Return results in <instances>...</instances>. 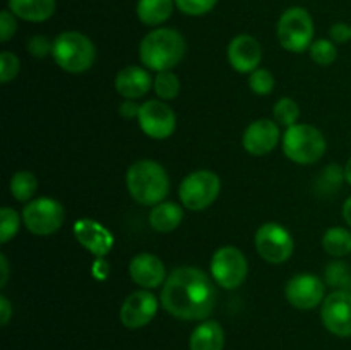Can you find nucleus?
Here are the masks:
<instances>
[{
    "instance_id": "1",
    "label": "nucleus",
    "mask_w": 351,
    "mask_h": 350,
    "mask_svg": "<svg viewBox=\"0 0 351 350\" xmlns=\"http://www.w3.org/2000/svg\"><path fill=\"white\" fill-rule=\"evenodd\" d=\"M161 305L178 319H206L216 305V288L211 278L199 268H177L165 280Z\"/></svg>"
},
{
    "instance_id": "2",
    "label": "nucleus",
    "mask_w": 351,
    "mask_h": 350,
    "mask_svg": "<svg viewBox=\"0 0 351 350\" xmlns=\"http://www.w3.org/2000/svg\"><path fill=\"white\" fill-rule=\"evenodd\" d=\"M187 45L184 36L171 27H158L143 38L139 47L141 62L156 72L170 71L184 58Z\"/></svg>"
},
{
    "instance_id": "3",
    "label": "nucleus",
    "mask_w": 351,
    "mask_h": 350,
    "mask_svg": "<svg viewBox=\"0 0 351 350\" xmlns=\"http://www.w3.org/2000/svg\"><path fill=\"white\" fill-rule=\"evenodd\" d=\"M125 182L134 201L144 206L160 205L170 192L167 170L153 160H139L130 165Z\"/></svg>"
},
{
    "instance_id": "4",
    "label": "nucleus",
    "mask_w": 351,
    "mask_h": 350,
    "mask_svg": "<svg viewBox=\"0 0 351 350\" xmlns=\"http://www.w3.org/2000/svg\"><path fill=\"white\" fill-rule=\"evenodd\" d=\"M51 57L64 71L81 74L95 64L96 48L86 34L79 31H64L53 40Z\"/></svg>"
},
{
    "instance_id": "5",
    "label": "nucleus",
    "mask_w": 351,
    "mask_h": 350,
    "mask_svg": "<svg viewBox=\"0 0 351 350\" xmlns=\"http://www.w3.org/2000/svg\"><path fill=\"white\" fill-rule=\"evenodd\" d=\"M326 137L317 127L308 124H295L283 134V153L288 160L298 165H312L326 153Z\"/></svg>"
},
{
    "instance_id": "6",
    "label": "nucleus",
    "mask_w": 351,
    "mask_h": 350,
    "mask_svg": "<svg viewBox=\"0 0 351 350\" xmlns=\"http://www.w3.org/2000/svg\"><path fill=\"white\" fill-rule=\"evenodd\" d=\"M278 40L285 50L300 54L314 43V21L302 7H290L285 10L278 23Z\"/></svg>"
},
{
    "instance_id": "7",
    "label": "nucleus",
    "mask_w": 351,
    "mask_h": 350,
    "mask_svg": "<svg viewBox=\"0 0 351 350\" xmlns=\"http://www.w3.org/2000/svg\"><path fill=\"white\" fill-rule=\"evenodd\" d=\"M221 191V180L211 170H197L189 174L182 180L178 196L182 205L192 211H202L218 199Z\"/></svg>"
},
{
    "instance_id": "8",
    "label": "nucleus",
    "mask_w": 351,
    "mask_h": 350,
    "mask_svg": "<svg viewBox=\"0 0 351 350\" xmlns=\"http://www.w3.org/2000/svg\"><path fill=\"white\" fill-rule=\"evenodd\" d=\"M64 206L51 198H38L23 209V222L34 235H51L64 225Z\"/></svg>"
},
{
    "instance_id": "9",
    "label": "nucleus",
    "mask_w": 351,
    "mask_h": 350,
    "mask_svg": "<svg viewBox=\"0 0 351 350\" xmlns=\"http://www.w3.org/2000/svg\"><path fill=\"white\" fill-rule=\"evenodd\" d=\"M249 273V263L240 249L233 246L219 247L211 259V275L219 287L226 290L239 288Z\"/></svg>"
},
{
    "instance_id": "10",
    "label": "nucleus",
    "mask_w": 351,
    "mask_h": 350,
    "mask_svg": "<svg viewBox=\"0 0 351 350\" xmlns=\"http://www.w3.org/2000/svg\"><path fill=\"white\" fill-rule=\"evenodd\" d=\"M256 249L264 261L273 264H281L288 261L293 254V237L280 223H264L256 232Z\"/></svg>"
},
{
    "instance_id": "11",
    "label": "nucleus",
    "mask_w": 351,
    "mask_h": 350,
    "mask_svg": "<svg viewBox=\"0 0 351 350\" xmlns=\"http://www.w3.org/2000/svg\"><path fill=\"white\" fill-rule=\"evenodd\" d=\"M139 126L151 139H167L177 129L175 112L160 100H149L139 110Z\"/></svg>"
},
{
    "instance_id": "12",
    "label": "nucleus",
    "mask_w": 351,
    "mask_h": 350,
    "mask_svg": "<svg viewBox=\"0 0 351 350\" xmlns=\"http://www.w3.org/2000/svg\"><path fill=\"white\" fill-rule=\"evenodd\" d=\"M285 295L287 301L290 302L293 307L304 309H314L326 299V283L319 277L311 273H300L295 275L285 288Z\"/></svg>"
},
{
    "instance_id": "13",
    "label": "nucleus",
    "mask_w": 351,
    "mask_h": 350,
    "mask_svg": "<svg viewBox=\"0 0 351 350\" xmlns=\"http://www.w3.org/2000/svg\"><path fill=\"white\" fill-rule=\"evenodd\" d=\"M322 323L336 336H351V292L335 290L322 302Z\"/></svg>"
},
{
    "instance_id": "14",
    "label": "nucleus",
    "mask_w": 351,
    "mask_h": 350,
    "mask_svg": "<svg viewBox=\"0 0 351 350\" xmlns=\"http://www.w3.org/2000/svg\"><path fill=\"white\" fill-rule=\"evenodd\" d=\"M158 312V301L149 290H137L120 307V321L130 329L143 328Z\"/></svg>"
},
{
    "instance_id": "15",
    "label": "nucleus",
    "mask_w": 351,
    "mask_h": 350,
    "mask_svg": "<svg viewBox=\"0 0 351 350\" xmlns=\"http://www.w3.org/2000/svg\"><path fill=\"white\" fill-rule=\"evenodd\" d=\"M280 141V129L269 119L254 120L242 136L243 150L254 156L271 153Z\"/></svg>"
},
{
    "instance_id": "16",
    "label": "nucleus",
    "mask_w": 351,
    "mask_h": 350,
    "mask_svg": "<svg viewBox=\"0 0 351 350\" xmlns=\"http://www.w3.org/2000/svg\"><path fill=\"white\" fill-rule=\"evenodd\" d=\"M228 62L237 72H254L259 69L263 60V48L261 43L250 34H239L228 45Z\"/></svg>"
},
{
    "instance_id": "17",
    "label": "nucleus",
    "mask_w": 351,
    "mask_h": 350,
    "mask_svg": "<svg viewBox=\"0 0 351 350\" xmlns=\"http://www.w3.org/2000/svg\"><path fill=\"white\" fill-rule=\"evenodd\" d=\"M74 235L84 249L95 256L103 257L113 246V235L101 223L91 218H81L74 223Z\"/></svg>"
},
{
    "instance_id": "18",
    "label": "nucleus",
    "mask_w": 351,
    "mask_h": 350,
    "mask_svg": "<svg viewBox=\"0 0 351 350\" xmlns=\"http://www.w3.org/2000/svg\"><path fill=\"white\" fill-rule=\"evenodd\" d=\"M130 278L143 288H156L167 280V268L165 263L151 253H141L132 257L129 264Z\"/></svg>"
},
{
    "instance_id": "19",
    "label": "nucleus",
    "mask_w": 351,
    "mask_h": 350,
    "mask_svg": "<svg viewBox=\"0 0 351 350\" xmlns=\"http://www.w3.org/2000/svg\"><path fill=\"white\" fill-rule=\"evenodd\" d=\"M153 82L154 81L151 79V74L146 69L137 67V65H129V67H123L117 74L115 89L123 98L137 100L143 98L149 91Z\"/></svg>"
},
{
    "instance_id": "20",
    "label": "nucleus",
    "mask_w": 351,
    "mask_h": 350,
    "mask_svg": "<svg viewBox=\"0 0 351 350\" xmlns=\"http://www.w3.org/2000/svg\"><path fill=\"white\" fill-rule=\"evenodd\" d=\"M57 9L55 0H9V10L16 17L31 23L50 19Z\"/></svg>"
},
{
    "instance_id": "21",
    "label": "nucleus",
    "mask_w": 351,
    "mask_h": 350,
    "mask_svg": "<svg viewBox=\"0 0 351 350\" xmlns=\"http://www.w3.org/2000/svg\"><path fill=\"white\" fill-rule=\"evenodd\" d=\"M191 350H223L225 345V333L219 323L204 321L192 331Z\"/></svg>"
},
{
    "instance_id": "22",
    "label": "nucleus",
    "mask_w": 351,
    "mask_h": 350,
    "mask_svg": "<svg viewBox=\"0 0 351 350\" xmlns=\"http://www.w3.org/2000/svg\"><path fill=\"white\" fill-rule=\"evenodd\" d=\"M184 220V209L175 202H160L151 209L149 223L156 232H173Z\"/></svg>"
},
{
    "instance_id": "23",
    "label": "nucleus",
    "mask_w": 351,
    "mask_h": 350,
    "mask_svg": "<svg viewBox=\"0 0 351 350\" xmlns=\"http://www.w3.org/2000/svg\"><path fill=\"white\" fill-rule=\"evenodd\" d=\"M175 0H139L136 7L137 17L147 26H158L170 19Z\"/></svg>"
},
{
    "instance_id": "24",
    "label": "nucleus",
    "mask_w": 351,
    "mask_h": 350,
    "mask_svg": "<svg viewBox=\"0 0 351 350\" xmlns=\"http://www.w3.org/2000/svg\"><path fill=\"white\" fill-rule=\"evenodd\" d=\"M322 247L332 257L348 256L351 253V232L343 226H331L322 237Z\"/></svg>"
},
{
    "instance_id": "25",
    "label": "nucleus",
    "mask_w": 351,
    "mask_h": 350,
    "mask_svg": "<svg viewBox=\"0 0 351 350\" xmlns=\"http://www.w3.org/2000/svg\"><path fill=\"white\" fill-rule=\"evenodd\" d=\"M38 189V180L34 177V174L27 170L16 172L10 178V194L21 202L31 201V198L34 196Z\"/></svg>"
},
{
    "instance_id": "26",
    "label": "nucleus",
    "mask_w": 351,
    "mask_h": 350,
    "mask_svg": "<svg viewBox=\"0 0 351 350\" xmlns=\"http://www.w3.org/2000/svg\"><path fill=\"white\" fill-rule=\"evenodd\" d=\"M153 88L161 100H173L180 93V81L171 71H163L154 78Z\"/></svg>"
},
{
    "instance_id": "27",
    "label": "nucleus",
    "mask_w": 351,
    "mask_h": 350,
    "mask_svg": "<svg viewBox=\"0 0 351 350\" xmlns=\"http://www.w3.org/2000/svg\"><path fill=\"white\" fill-rule=\"evenodd\" d=\"M326 280L336 290L351 292V271L341 261H332L326 268Z\"/></svg>"
},
{
    "instance_id": "28",
    "label": "nucleus",
    "mask_w": 351,
    "mask_h": 350,
    "mask_svg": "<svg viewBox=\"0 0 351 350\" xmlns=\"http://www.w3.org/2000/svg\"><path fill=\"white\" fill-rule=\"evenodd\" d=\"M308 54H311L312 60L319 65H331L336 60V57H338L335 41L326 40V38L315 40L311 45V48H308Z\"/></svg>"
},
{
    "instance_id": "29",
    "label": "nucleus",
    "mask_w": 351,
    "mask_h": 350,
    "mask_svg": "<svg viewBox=\"0 0 351 350\" xmlns=\"http://www.w3.org/2000/svg\"><path fill=\"white\" fill-rule=\"evenodd\" d=\"M274 119L276 122H280L281 126L291 127L297 124L298 117H300V108H298V103L291 98H281L280 102L274 105L273 108Z\"/></svg>"
},
{
    "instance_id": "30",
    "label": "nucleus",
    "mask_w": 351,
    "mask_h": 350,
    "mask_svg": "<svg viewBox=\"0 0 351 350\" xmlns=\"http://www.w3.org/2000/svg\"><path fill=\"white\" fill-rule=\"evenodd\" d=\"M19 226L21 218L16 209L9 206L0 209V242L7 244L10 239H14L19 232Z\"/></svg>"
},
{
    "instance_id": "31",
    "label": "nucleus",
    "mask_w": 351,
    "mask_h": 350,
    "mask_svg": "<svg viewBox=\"0 0 351 350\" xmlns=\"http://www.w3.org/2000/svg\"><path fill=\"white\" fill-rule=\"evenodd\" d=\"M249 86L256 95H269L274 89V75L267 69H256L254 72H250Z\"/></svg>"
},
{
    "instance_id": "32",
    "label": "nucleus",
    "mask_w": 351,
    "mask_h": 350,
    "mask_svg": "<svg viewBox=\"0 0 351 350\" xmlns=\"http://www.w3.org/2000/svg\"><path fill=\"white\" fill-rule=\"evenodd\" d=\"M218 0H175V5L187 16H202L215 9Z\"/></svg>"
},
{
    "instance_id": "33",
    "label": "nucleus",
    "mask_w": 351,
    "mask_h": 350,
    "mask_svg": "<svg viewBox=\"0 0 351 350\" xmlns=\"http://www.w3.org/2000/svg\"><path fill=\"white\" fill-rule=\"evenodd\" d=\"M19 69V58H17L12 51H2V54H0V81H2L3 84H7V82H10L12 79H16Z\"/></svg>"
},
{
    "instance_id": "34",
    "label": "nucleus",
    "mask_w": 351,
    "mask_h": 350,
    "mask_svg": "<svg viewBox=\"0 0 351 350\" xmlns=\"http://www.w3.org/2000/svg\"><path fill=\"white\" fill-rule=\"evenodd\" d=\"M26 47H27V51H29L33 57L43 58L47 57L48 54H51L53 41L48 40V36H45V34H36V36H33L29 41H27Z\"/></svg>"
},
{
    "instance_id": "35",
    "label": "nucleus",
    "mask_w": 351,
    "mask_h": 350,
    "mask_svg": "<svg viewBox=\"0 0 351 350\" xmlns=\"http://www.w3.org/2000/svg\"><path fill=\"white\" fill-rule=\"evenodd\" d=\"M17 30V23H16V17L10 10H2L0 12V41L5 43L9 41L10 38L14 36Z\"/></svg>"
},
{
    "instance_id": "36",
    "label": "nucleus",
    "mask_w": 351,
    "mask_h": 350,
    "mask_svg": "<svg viewBox=\"0 0 351 350\" xmlns=\"http://www.w3.org/2000/svg\"><path fill=\"white\" fill-rule=\"evenodd\" d=\"M329 36L335 43H346V41L351 40V26L346 23L332 24L331 30H329Z\"/></svg>"
},
{
    "instance_id": "37",
    "label": "nucleus",
    "mask_w": 351,
    "mask_h": 350,
    "mask_svg": "<svg viewBox=\"0 0 351 350\" xmlns=\"http://www.w3.org/2000/svg\"><path fill=\"white\" fill-rule=\"evenodd\" d=\"M141 106L137 103H134V100H129V102L122 103L119 108V113L125 119H134V117H139Z\"/></svg>"
},
{
    "instance_id": "38",
    "label": "nucleus",
    "mask_w": 351,
    "mask_h": 350,
    "mask_svg": "<svg viewBox=\"0 0 351 350\" xmlns=\"http://www.w3.org/2000/svg\"><path fill=\"white\" fill-rule=\"evenodd\" d=\"M10 314H12V307H10V302L7 301V297H0V323L2 325H7L10 319Z\"/></svg>"
},
{
    "instance_id": "39",
    "label": "nucleus",
    "mask_w": 351,
    "mask_h": 350,
    "mask_svg": "<svg viewBox=\"0 0 351 350\" xmlns=\"http://www.w3.org/2000/svg\"><path fill=\"white\" fill-rule=\"evenodd\" d=\"M0 263H2V281H0V287H5L7 277H9V264H7V257L0 256Z\"/></svg>"
},
{
    "instance_id": "40",
    "label": "nucleus",
    "mask_w": 351,
    "mask_h": 350,
    "mask_svg": "<svg viewBox=\"0 0 351 350\" xmlns=\"http://www.w3.org/2000/svg\"><path fill=\"white\" fill-rule=\"evenodd\" d=\"M343 218H345V222L348 223L351 229V198L346 199L345 205H343Z\"/></svg>"
},
{
    "instance_id": "41",
    "label": "nucleus",
    "mask_w": 351,
    "mask_h": 350,
    "mask_svg": "<svg viewBox=\"0 0 351 350\" xmlns=\"http://www.w3.org/2000/svg\"><path fill=\"white\" fill-rule=\"evenodd\" d=\"M345 178H346V182H348V184L351 185V158H350L348 163H346V167H345Z\"/></svg>"
}]
</instances>
